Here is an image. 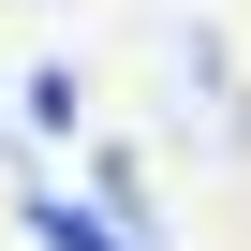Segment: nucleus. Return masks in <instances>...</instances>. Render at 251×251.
Returning a JSON list of instances; mask_svg holds the SVG:
<instances>
[{"instance_id":"obj_1","label":"nucleus","mask_w":251,"mask_h":251,"mask_svg":"<svg viewBox=\"0 0 251 251\" xmlns=\"http://www.w3.org/2000/svg\"><path fill=\"white\" fill-rule=\"evenodd\" d=\"M30 236H45V251H148V236H118V222H89V207H59V192H30Z\"/></svg>"}]
</instances>
